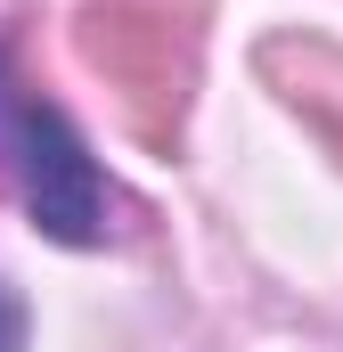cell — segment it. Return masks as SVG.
<instances>
[{
	"instance_id": "7a4b0ae2",
	"label": "cell",
	"mask_w": 343,
	"mask_h": 352,
	"mask_svg": "<svg viewBox=\"0 0 343 352\" xmlns=\"http://www.w3.org/2000/svg\"><path fill=\"white\" fill-rule=\"evenodd\" d=\"M25 344V311H16V295L0 287V352H16Z\"/></svg>"
},
{
	"instance_id": "6da1fadb",
	"label": "cell",
	"mask_w": 343,
	"mask_h": 352,
	"mask_svg": "<svg viewBox=\"0 0 343 352\" xmlns=\"http://www.w3.org/2000/svg\"><path fill=\"white\" fill-rule=\"evenodd\" d=\"M0 156H8V173H16L25 213H33L49 238H66V246H98V238H106V180L90 164L82 131H74L58 107L25 98L8 74H0Z\"/></svg>"
}]
</instances>
